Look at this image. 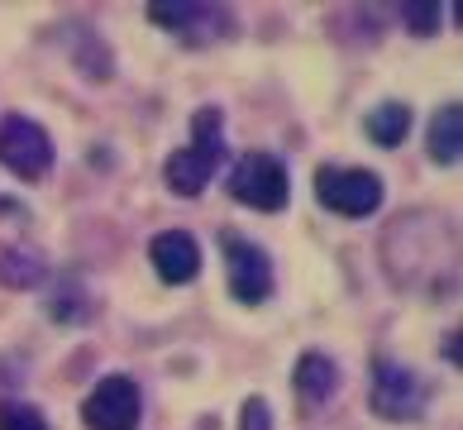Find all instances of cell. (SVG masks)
<instances>
[{
    "label": "cell",
    "instance_id": "6da1fadb",
    "mask_svg": "<svg viewBox=\"0 0 463 430\" xmlns=\"http://www.w3.org/2000/svg\"><path fill=\"white\" fill-rule=\"evenodd\" d=\"M220 167H225V115L215 106H201L192 119V148H177L167 158V186L177 196H201Z\"/></svg>",
    "mask_w": 463,
    "mask_h": 430
},
{
    "label": "cell",
    "instance_id": "7a4b0ae2",
    "mask_svg": "<svg viewBox=\"0 0 463 430\" xmlns=\"http://www.w3.org/2000/svg\"><path fill=\"white\" fill-rule=\"evenodd\" d=\"M148 20L177 33V39L186 43H215L225 39V33H234V20L225 5H205V0H148Z\"/></svg>",
    "mask_w": 463,
    "mask_h": 430
},
{
    "label": "cell",
    "instance_id": "3957f363",
    "mask_svg": "<svg viewBox=\"0 0 463 430\" xmlns=\"http://www.w3.org/2000/svg\"><path fill=\"white\" fill-rule=\"evenodd\" d=\"M230 196L253 205V211H268V215L282 211L291 196V177H287L282 158H272V153H244L230 172Z\"/></svg>",
    "mask_w": 463,
    "mask_h": 430
},
{
    "label": "cell",
    "instance_id": "277c9868",
    "mask_svg": "<svg viewBox=\"0 0 463 430\" xmlns=\"http://www.w3.org/2000/svg\"><path fill=\"white\" fill-rule=\"evenodd\" d=\"M0 163L24 182H43L53 167V139L43 125H33L29 115H5L0 119Z\"/></svg>",
    "mask_w": 463,
    "mask_h": 430
},
{
    "label": "cell",
    "instance_id": "5b68a950",
    "mask_svg": "<svg viewBox=\"0 0 463 430\" xmlns=\"http://www.w3.org/2000/svg\"><path fill=\"white\" fill-rule=\"evenodd\" d=\"M220 253H225V278H230L234 301L259 306L272 297V258L253 239H244L239 230H225L220 234Z\"/></svg>",
    "mask_w": 463,
    "mask_h": 430
},
{
    "label": "cell",
    "instance_id": "8992f818",
    "mask_svg": "<svg viewBox=\"0 0 463 430\" xmlns=\"http://www.w3.org/2000/svg\"><path fill=\"white\" fill-rule=\"evenodd\" d=\"M368 402L383 421H416L425 416V383L406 364H397V358H377Z\"/></svg>",
    "mask_w": 463,
    "mask_h": 430
},
{
    "label": "cell",
    "instance_id": "52a82bcc",
    "mask_svg": "<svg viewBox=\"0 0 463 430\" xmlns=\"http://www.w3.org/2000/svg\"><path fill=\"white\" fill-rule=\"evenodd\" d=\"M316 196L330 205L339 215H373L383 205V182L377 172H364V167H320L316 172Z\"/></svg>",
    "mask_w": 463,
    "mask_h": 430
},
{
    "label": "cell",
    "instance_id": "ba28073f",
    "mask_svg": "<svg viewBox=\"0 0 463 430\" xmlns=\"http://www.w3.org/2000/svg\"><path fill=\"white\" fill-rule=\"evenodd\" d=\"M139 411H144L139 383L125 373H110L91 387L87 406H81V421H87V430H134L139 425Z\"/></svg>",
    "mask_w": 463,
    "mask_h": 430
},
{
    "label": "cell",
    "instance_id": "9c48e42d",
    "mask_svg": "<svg viewBox=\"0 0 463 430\" xmlns=\"http://www.w3.org/2000/svg\"><path fill=\"white\" fill-rule=\"evenodd\" d=\"M148 258H153V268H158V278L167 287H182L201 272V244L186 230H163L148 244Z\"/></svg>",
    "mask_w": 463,
    "mask_h": 430
},
{
    "label": "cell",
    "instance_id": "30bf717a",
    "mask_svg": "<svg viewBox=\"0 0 463 430\" xmlns=\"http://www.w3.org/2000/svg\"><path fill=\"white\" fill-rule=\"evenodd\" d=\"M291 387H297V402L306 411H316L335 397V387H339V368H335V358L330 354H320V349H306L297 358V368H291Z\"/></svg>",
    "mask_w": 463,
    "mask_h": 430
},
{
    "label": "cell",
    "instance_id": "8fae6325",
    "mask_svg": "<svg viewBox=\"0 0 463 430\" xmlns=\"http://www.w3.org/2000/svg\"><path fill=\"white\" fill-rule=\"evenodd\" d=\"M48 278V263L39 249L29 244H0V282L14 287V291H29Z\"/></svg>",
    "mask_w": 463,
    "mask_h": 430
},
{
    "label": "cell",
    "instance_id": "7c38bea8",
    "mask_svg": "<svg viewBox=\"0 0 463 430\" xmlns=\"http://www.w3.org/2000/svg\"><path fill=\"white\" fill-rule=\"evenodd\" d=\"M430 158L454 167L463 158V106H439L435 119H430Z\"/></svg>",
    "mask_w": 463,
    "mask_h": 430
},
{
    "label": "cell",
    "instance_id": "4fadbf2b",
    "mask_svg": "<svg viewBox=\"0 0 463 430\" xmlns=\"http://www.w3.org/2000/svg\"><path fill=\"white\" fill-rule=\"evenodd\" d=\"M406 134H411V110L402 106V100H392V106H377V110L368 115V139H373V144L397 148Z\"/></svg>",
    "mask_w": 463,
    "mask_h": 430
},
{
    "label": "cell",
    "instance_id": "5bb4252c",
    "mask_svg": "<svg viewBox=\"0 0 463 430\" xmlns=\"http://www.w3.org/2000/svg\"><path fill=\"white\" fill-rule=\"evenodd\" d=\"M444 10L449 5H439V0H411V5H402V20H406V29L411 33H435L439 24H444Z\"/></svg>",
    "mask_w": 463,
    "mask_h": 430
},
{
    "label": "cell",
    "instance_id": "9a60e30c",
    "mask_svg": "<svg viewBox=\"0 0 463 430\" xmlns=\"http://www.w3.org/2000/svg\"><path fill=\"white\" fill-rule=\"evenodd\" d=\"M0 430H48V416L29 402H0Z\"/></svg>",
    "mask_w": 463,
    "mask_h": 430
},
{
    "label": "cell",
    "instance_id": "2e32d148",
    "mask_svg": "<svg viewBox=\"0 0 463 430\" xmlns=\"http://www.w3.org/2000/svg\"><path fill=\"white\" fill-rule=\"evenodd\" d=\"M239 430H272V411H268V402H263V397H249V402H244Z\"/></svg>",
    "mask_w": 463,
    "mask_h": 430
},
{
    "label": "cell",
    "instance_id": "e0dca14e",
    "mask_svg": "<svg viewBox=\"0 0 463 430\" xmlns=\"http://www.w3.org/2000/svg\"><path fill=\"white\" fill-rule=\"evenodd\" d=\"M444 358H454V368H458V330L444 335Z\"/></svg>",
    "mask_w": 463,
    "mask_h": 430
}]
</instances>
